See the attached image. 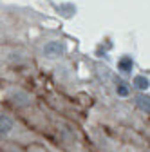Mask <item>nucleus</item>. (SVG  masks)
Segmentation results:
<instances>
[{"instance_id":"f257e3e1","label":"nucleus","mask_w":150,"mask_h":152,"mask_svg":"<svg viewBox=\"0 0 150 152\" xmlns=\"http://www.w3.org/2000/svg\"><path fill=\"white\" fill-rule=\"evenodd\" d=\"M44 56L49 60H56V58H62V56L65 54V44L62 40H49L44 49H42Z\"/></svg>"},{"instance_id":"f03ea898","label":"nucleus","mask_w":150,"mask_h":152,"mask_svg":"<svg viewBox=\"0 0 150 152\" xmlns=\"http://www.w3.org/2000/svg\"><path fill=\"white\" fill-rule=\"evenodd\" d=\"M118 71L121 74H125V76L132 74V71H134V58L132 56H128V54L121 56V58L118 60Z\"/></svg>"},{"instance_id":"7ed1b4c3","label":"nucleus","mask_w":150,"mask_h":152,"mask_svg":"<svg viewBox=\"0 0 150 152\" xmlns=\"http://www.w3.org/2000/svg\"><path fill=\"white\" fill-rule=\"evenodd\" d=\"M15 130V120L7 114H0V136H7Z\"/></svg>"},{"instance_id":"20e7f679","label":"nucleus","mask_w":150,"mask_h":152,"mask_svg":"<svg viewBox=\"0 0 150 152\" xmlns=\"http://www.w3.org/2000/svg\"><path fill=\"white\" fill-rule=\"evenodd\" d=\"M11 102L16 107H27V105H31V96L24 91H16V92H13Z\"/></svg>"},{"instance_id":"39448f33","label":"nucleus","mask_w":150,"mask_h":152,"mask_svg":"<svg viewBox=\"0 0 150 152\" xmlns=\"http://www.w3.org/2000/svg\"><path fill=\"white\" fill-rule=\"evenodd\" d=\"M148 76L146 74H136L134 76V80H132V87H136L138 91L141 92H146L148 91Z\"/></svg>"},{"instance_id":"423d86ee","label":"nucleus","mask_w":150,"mask_h":152,"mask_svg":"<svg viewBox=\"0 0 150 152\" xmlns=\"http://www.w3.org/2000/svg\"><path fill=\"white\" fill-rule=\"evenodd\" d=\"M136 105H138V109L141 110V112H145V114H148L150 112V102H148V96H146V94H138V96H136Z\"/></svg>"},{"instance_id":"0eeeda50","label":"nucleus","mask_w":150,"mask_h":152,"mask_svg":"<svg viewBox=\"0 0 150 152\" xmlns=\"http://www.w3.org/2000/svg\"><path fill=\"white\" fill-rule=\"evenodd\" d=\"M116 92H118V96L127 98L128 94H130V87H128V83H127V82H123V80L116 82Z\"/></svg>"}]
</instances>
